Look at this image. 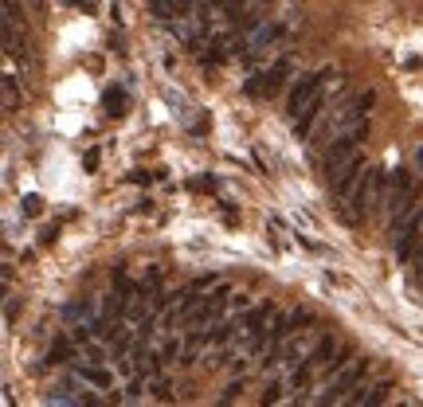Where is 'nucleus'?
I'll return each instance as SVG.
<instances>
[{
  "mask_svg": "<svg viewBox=\"0 0 423 407\" xmlns=\"http://www.w3.org/2000/svg\"><path fill=\"white\" fill-rule=\"evenodd\" d=\"M384 172L381 169H364V177H361V184L353 188V196H349V208H345V220L349 223H361L364 216L373 212L376 204H384Z\"/></svg>",
  "mask_w": 423,
  "mask_h": 407,
  "instance_id": "f257e3e1",
  "label": "nucleus"
},
{
  "mask_svg": "<svg viewBox=\"0 0 423 407\" xmlns=\"http://www.w3.org/2000/svg\"><path fill=\"white\" fill-rule=\"evenodd\" d=\"M369 137V122H361L357 129H349V134H337V141H330V149H325V157H322V169H325V177H337L341 169H345L353 157H361V141Z\"/></svg>",
  "mask_w": 423,
  "mask_h": 407,
  "instance_id": "f03ea898",
  "label": "nucleus"
},
{
  "mask_svg": "<svg viewBox=\"0 0 423 407\" xmlns=\"http://www.w3.org/2000/svg\"><path fill=\"white\" fill-rule=\"evenodd\" d=\"M364 372H369V360H357V365H349V368H341V372H333L330 384L322 388V396H313V399H310V407H330V403H337V399H345L349 391H353L357 384L364 380Z\"/></svg>",
  "mask_w": 423,
  "mask_h": 407,
  "instance_id": "7ed1b4c3",
  "label": "nucleus"
},
{
  "mask_svg": "<svg viewBox=\"0 0 423 407\" xmlns=\"http://www.w3.org/2000/svg\"><path fill=\"white\" fill-rule=\"evenodd\" d=\"M412 204H419V192H415V180L407 169H396L388 177V188H384V212L396 220L400 212H407Z\"/></svg>",
  "mask_w": 423,
  "mask_h": 407,
  "instance_id": "20e7f679",
  "label": "nucleus"
},
{
  "mask_svg": "<svg viewBox=\"0 0 423 407\" xmlns=\"http://www.w3.org/2000/svg\"><path fill=\"white\" fill-rule=\"evenodd\" d=\"M330 78V71H318V75H302L294 86H290V94H286V114H290V122H298L302 118V110L310 106L318 94H322V83Z\"/></svg>",
  "mask_w": 423,
  "mask_h": 407,
  "instance_id": "39448f33",
  "label": "nucleus"
},
{
  "mask_svg": "<svg viewBox=\"0 0 423 407\" xmlns=\"http://www.w3.org/2000/svg\"><path fill=\"white\" fill-rule=\"evenodd\" d=\"M361 177H364V157H353V161L337 172V177H330L333 196H337V200H349V196H353V188L361 184Z\"/></svg>",
  "mask_w": 423,
  "mask_h": 407,
  "instance_id": "423d86ee",
  "label": "nucleus"
},
{
  "mask_svg": "<svg viewBox=\"0 0 423 407\" xmlns=\"http://www.w3.org/2000/svg\"><path fill=\"white\" fill-rule=\"evenodd\" d=\"M286 75H290V59H279L271 71H267V75H262V83L255 86V90L271 98V94H279V90H282V78H286Z\"/></svg>",
  "mask_w": 423,
  "mask_h": 407,
  "instance_id": "0eeeda50",
  "label": "nucleus"
},
{
  "mask_svg": "<svg viewBox=\"0 0 423 407\" xmlns=\"http://www.w3.org/2000/svg\"><path fill=\"white\" fill-rule=\"evenodd\" d=\"M75 376H79V380H86V384H94V388H110V372H106V368H102V365H83V360H79V365H75Z\"/></svg>",
  "mask_w": 423,
  "mask_h": 407,
  "instance_id": "6e6552de",
  "label": "nucleus"
},
{
  "mask_svg": "<svg viewBox=\"0 0 423 407\" xmlns=\"http://www.w3.org/2000/svg\"><path fill=\"white\" fill-rule=\"evenodd\" d=\"M67 360H75V345L67 337H55L47 348V365H67Z\"/></svg>",
  "mask_w": 423,
  "mask_h": 407,
  "instance_id": "1a4fd4ad",
  "label": "nucleus"
},
{
  "mask_svg": "<svg viewBox=\"0 0 423 407\" xmlns=\"http://www.w3.org/2000/svg\"><path fill=\"white\" fill-rule=\"evenodd\" d=\"M369 396H373V391H364V388H361V384H357V388H353V391H349V396H345V399H341V407H364V399H369Z\"/></svg>",
  "mask_w": 423,
  "mask_h": 407,
  "instance_id": "9d476101",
  "label": "nucleus"
},
{
  "mask_svg": "<svg viewBox=\"0 0 423 407\" xmlns=\"http://www.w3.org/2000/svg\"><path fill=\"white\" fill-rule=\"evenodd\" d=\"M279 399H282V384H267V388H262V407H274V403H279Z\"/></svg>",
  "mask_w": 423,
  "mask_h": 407,
  "instance_id": "9b49d317",
  "label": "nucleus"
},
{
  "mask_svg": "<svg viewBox=\"0 0 423 407\" xmlns=\"http://www.w3.org/2000/svg\"><path fill=\"white\" fill-rule=\"evenodd\" d=\"M106 106H110V114H122V106H126V94H122V90H106Z\"/></svg>",
  "mask_w": 423,
  "mask_h": 407,
  "instance_id": "f8f14e48",
  "label": "nucleus"
},
{
  "mask_svg": "<svg viewBox=\"0 0 423 407\" xmlns=\"http://www.w3.org/2000/svg\"><path fill=\"white\" fill-rule=\"evenodd\" d=\"M384 396H388V388L381 384V388H373V396L364 399V407H384Z\"/></svg>",
  "mask_w": 423,
  "mask_h": 407,
  "instance_id": "ddd939ff",
  "label": "nucleus"
},
{
  "mask_svg": "<svg viewBox=\"0 0 423 407\" xmlns=\"http://www.w3.org/2000/svg\"><path fill=\"white\" fill-rule=\"evenodd\" d=\"M75 407H98V399H94L91 391H83V396H75Z\"/></svg>",
  "mask_w": 423,
  "mask_h": 407,
  "instance_id": "4468645a",
  "label": "nucleus"
},
{
  "mask_svg": "<svg viewBox=\"0 0 423 407\" xmlns=\"http://www.w3.org/2000/svg\"><path fill=\"white\" fill-rule=\"evenodd\" d=\"M98 165V149H86V157H83V169H94Z\"/></svg>",
  "mask_w": 423,
  "mask_h": 407,
  "instance_id": "2eb2a0df",
  "label": "nucleus"
},
{
  "mask_svg": "<svg viewBox=\"0 0 423 407\" xmlns=\"http://www.w3.org/2000/svg\"><path fill=\"white\" fill-rule=\"evenodd\" d=\"M177 353H180V345H177V341H169V345H165V360H177Z\"/></svg>",
  "mask_w": 423,
  "mask_h": 407,
  "instance_id": "dca6fc26",
  "label": "nucleus"
},
{
  "mask_svg": "<svg viewBox=\"0 0 423 407\" xmlns=\"http://www.w3.org/2000/svg\"><path fill=\"white\" fill-rule=\"evenodd\" d=\"M157 399H173V391H169V384H165V380H157Z\"/></svg>",
  "mask_w": 423,
  "mask_h": 407,
  "instance_id": "f3484780",
  "label": "nucleus"
},
{
  "mask_svg": "<svg viewBox=\"0 0 423 407\" xmlns=\"http://www.w3.org/2000/svg\"><path fill=\"white\" fill-rule=\"evenodd\" d=\"M173 8H177V12H180V16H185V12H188V8H192V0H173Z\"/></svg>",
  "mask_w": 423,
  "mask_h": 407,
  "instance_id": "a211bd4d",
  "label": "nucleus"
},
{
  "mask_svg": "<svg viewBox=\"0 0 423 407\" xmlns=\"http://www.w3.org/2000/svg\"><path fill=\"white\" fill-rule=\"evenodd\" d=\"M239 4H243V0H220V8H228V12H236Z\"/></svg>",
  "mask_w": 423,
  "mask_h": 407,
  "instance_id": "6ab92c4d",
  "label": "nucleus"
},
{
  "mask_svg": "<svg viewBox=\"0 0 423 407\" xmlns=\"http://www.w3.org/2000/svg\"><path fill=\"white\" fill-rule=\"evenodd\" d=\"M220 407H231V399H224V403H220Z\"/></svg>",
  "mask_w": 423,
  "mask_h": 407,
  "instance_id": "aec40b11",
  "label": "nucleus"
}]
</instances>
